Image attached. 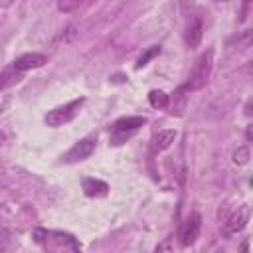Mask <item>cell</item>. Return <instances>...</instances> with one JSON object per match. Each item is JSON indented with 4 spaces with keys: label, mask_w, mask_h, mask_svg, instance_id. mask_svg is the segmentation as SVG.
Here are the masks:
<instances>
[{
    "label": "cell",
    "mask_w": 253,
    "mask_h": 253,
    "mask_svg": "<svg viewBox=\"0 0 253 253\" xmlns=\"http://www.w3.org/2000/svg\"><path fill=\"white\" fill-rule=\"evenodd\" d=\"M146 123V117H123L111 125V140L113 144H123L128 140L142 125Z\"/></svg>",
    "instance_id": "cell-3"
},
{
    "label": "cell",
    "mask_w": 253,
    "mask_h": 253,
    "mask_svg": "<svg viewBox=\"0 0 253 253\" xmlns=\"http://www.w3.org/2000/svg\"><path fill=\"white\" fill-rule=\"evenodd\" d=\"M174 138H176V130H172V128H162V130L154 132L152 138H150V152L152 154L164 152L166 148L172 146Z\"/></svg>",
    "instance_id": "cell-9"
},
{
    "label": "cell",
    "mask_w": 253,
    "mask_h": 253,
    "mask_svg": "<svg viewBox=\"0 0 253 253\" xmlns=\"http://www.w3.org/2000/svg\"><path fill=\"white\" fill-rule=\"evenodd\" d=\"M233 45H235V47H241V49L251 47V45H253V28H247V30L239 32V34L233 38Z\"/></svg>",
    "instance_id": "cell-13"
},
{
    "label": "cell",
    "mask_w": 253,
    "mask_h": 253,
    "mask_svg": "<svg viewBox=\"0 0 253 253\" xmlns=\"http://www.w3.org/2000/svg\"><path fill=\"white\" fill-rule=\"evenodd\" d=\"M79 6H81V2H77V0H75V2H65V0H63V2L57 4V8H59L61 12H71V10L79 8Z\"/></svg>",
    "instance_id": "cell-18"
},
{
    "label": "cell",
    "mask_w": 253,
    "mask_h": 253,
    "mask_svg": "<svg viewBox=\"0 0 253 253\" xmlns=\"http://www.w3.org/2000/svg\"><path fill=\"white\" fill-rule=\"evenodd\" d=\"M200 229H202V215L198 211H192L180 227V243L184 247L194 245L200 237Z\"/></svg>",
    "instance_id": "cell-4"
},
{
    "label": "cell",
    "mask_w": 253,
    "mask_h": 253,
    "mask_svg": "<svg viewBox=\"0 0 253 253\" xmlns=\"http://www.w3.org/2000/svg\"><path fill=\"white\" fill-rule=\"evenodd\" d=\"M81 186H83V192L89 198H99V196H105L109 192V184L99 180V178H83Z\"/></svg>",
    "instance_id": "cell-11"
},
{
    "label": "cell",
    "mask_w": 253,
    "mask_h": 253,
    "mask_svg": "<svg viewBox=\"0 0 253 253\" xmlns=\"http://www.w3.org/2000/svg\"><path fill=\"white\" fill-rule=\"evenodd\" d=\"M71 38H75V28H73V26H69L65 32H61L57 40H59V42H69Z\"/></svg>",
    "instance_id": "cell-19"
},
{
    "label": "cell",
    "mask_w": 253,
    "mask_h": 253,
    "mask_svg": "<svg viewBox=\"0 0 253 253\" xmlns=\"http://www.w3.org/2000/svg\"><path fill=\"white\" fill-rule=\"evenodd\" d=\"M249 162V148L247 146H239L235 152H233V164L237 166H243Z\"/></svg>",
    "instance_id": "cell-16"
},
{
    "label": "cell",
    "mask_w": 253,
    "mask_h": 253,
    "mask_svg": "<svg viewBox=\"0 0 253 253\" xmlns=\"http://www.w3.org/2000/svg\"><path fill=\"white\" fill-rule=\"evenodd\" d=\"M243 73L249 77V79H253V61H249V63H245V67H243Z\"/></svg>",
    "instance_id": "cell-20"
},
{
    "label": "cell",
    "mask_w": 253,
    "mask_h": 253,
    "mask_svg": "<svg viewBox=\"0 0 253 253\" xmlns=\"http://www.w3.org/2000/svg\"><path fill=\"white\" fill-rule=\"evenodd\" d=\"M188 99H190V91H188V87H186V85L178 87V89L172 93V97H170L168 113H170V115H176V117L184 115V111H186V107H188Z\"/></svg>",
    "instance_id": "cell-10"
},
{
    "label": "cell",
    "mask_w": 253,
    "mask_h": 253,
    "mask_svg": "<svg viewBox=\"0 0 253 253\" xmlns=\"http://www.w3.org/2000/svg\"><path fill=\"white\" fill-rule=\"evenodd\" d=\"M202 36H204V18L200 14H194L188 20V26H186V34H184L186 45L190 49H196L202 42Z\"/></svg>",
    "instance_id": "cell-7"
},
{
    "label": "cell",
    "mask_w": 253,
    "mask_h": 253,
    "mask_svg": "<svg viewBox=\"0 0 253 253\" xmlns=\"http://www.w3.org/2000/svg\"><path fill=\"white\" fill-rule=\"evenodd\" d=\"M148 101L154 109H168V103H170V95H166L164 91L160 89H154L148 93Z\"/></svg>",
    "instance_id": "cell-12"
},
{
    "label": "cell",
    "mask_w": 253,
    "mask_h": 253,
    "mask_svg": "<svg viewBox=\"0 0 253 253\" xmlns=\"http://www.w3.org/2000/svg\"><path fill=\"white\" fill-rule=\"evenodd\" d=\"M249 221V208L247 206H239L225 221H223V235H235L237 231H241Z\"/></svg>",
    "instance_id": "cell-6"
},
{
    "label": "cell",
    "mask_w": 253,
    "mask_h": 253,
    "mask_svg": "<svg viewBox=\"0 0 253 253\" xmlns=\"http://www.w3.org/2000/svg\"><path fill=\"white\" fill-rule=\"evenodd\" d=\"M245 113H247L249 117H253V99H251V101L245 105Z\"/></svg>",
    "instance_id": "cell-21"
},
{
    "label": "cell",
    "mask_w": 253,
    "mask_h": 253,
    "mask_svg": "<svg viewBox=\"0 0 253 253\" xmlns=\"http://www.w3.org/2000/svg\"><path fill=\"white\" fill-rule=\"evenodd\" d=\"M95 142H97V140H95L93 136H85V138L77 140V142L67 150L65 162H79V160L89 158V156L93 154V150H95Z\"/></svg>",
    "instance_id": "cell-5"
},
{
    "label": "cell",
    "mask_w": 253,
    "mask_h": 253,
    "mask_svg": "<svg viewBox=\"0 0 253 253\" xmlns=\"http://www.w3.org/2000/svg\"><path fill=\"white\" fill-rule=\"evenodd\" d=\"M158 53H160V47H158V45H152V47H148V49H146V51H144V53L138 57V61H136V69L144 67V65H146V63H148V61H150L154 55H158Z\"/></svg>",
    "instance_id": "cell-15"
},
{
    "label": "cell",
    "mask_w": 253,
    "mask_h": 253,
    "mask_svg": "<svg viewBox=\"0 0 253 253\" xmlns=\"http://www.w3.org/2000/svg\"><path fill=\"white\" fill-rule=\"evenodd\" d=\"M211 69H213V49H206L204 53H200V57L196 59V63L188 75V81H186L188 91L204 89L211 77Z\"/></svg>",
    "instance_id": "cell-1"
},
{
    "label": "cell",
    "mask_w": 253,
    "mask_h": 253,
    "mask_svg": "<svg viewBox=\"0 0 253 253\" xmlns=\"http://www.w3.org/2000/svg\"><path fill=\"white\" fill-rule=\"evenodd\" d=\"M154 253H176V247H174V241L170 237H166L164 241H160L154 249Z\"/></svg>",
    "instance_id": "cell-17"
},
{
    "label": "cell",
    "mask_w": 253,
    "mask_h": 253,
    "mask_svg": "<svg viewBox=\"0 0 253 253\" xmlns=\"http://www.w3.org/2000/svg\"><path fill=\"white\" fill-rule=\"evenodd\" d=\"M20 79H22V73H18L12 65L6 67V69L2 71V89H8L12 83H16V81H20Z\"/></svg>",
    "instance_id": "cell-14"
},
{
    "label": "cell",
    "mask_w": 253,
    "mask_h": 253,
    "mask_svg": "<svg viewBox=\"0 0 253 253\" xmlns=\"http://www.w3.org/2000/svg\"><path fill=\"white\" fill-rule=\"evenodd\" d=\"M45 61H47V57H45L43 53L32 51V53H24V55L16 57V59L12 61V67H14L18 73H24V71H30V69H38V67H42Z\"/></svg>",
    "instance_id": "cell-8"
},
{
    "label": "cell",
    "mask_w": 253,
    "mask_h": 253,
    "mask_svg": "<svg viewBox=\"0 0 253 253\" xmlns=\"http://www.w3.org/2000/svg\"><path fill=\"white\" fill-rule=\"evenodd\" d=\"M83 101H85V99L79 97V99H73V101H69V103L61 105V107H55V109L47 111V115H45V119H43L45 125L51 126V128H57V126L67 125L69 121L75 119V115H77L79 107L83 105Z\"/></svg>",
    "instance_id": "cell-2"
}]
</instances>
